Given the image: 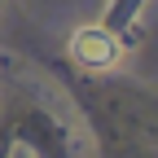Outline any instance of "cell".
<instances>
[{
    "label": "cell",
    "mask_w": 158,
    "mask_h": 158,
    "mask_svg": "<svg viewBox=\"0 0 158 158\" xmlns=\"http://www.w3.org/2000/svg\"><path fill=\"white\" fill-rule=\"evenodd\" d=\"M70 57L88 70H110L118 62V40L106 27H79L75 40H70Z\"/></svg>",
    "instance_id": "obj_1"
}]
</instances>
